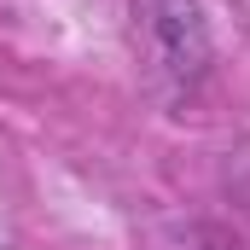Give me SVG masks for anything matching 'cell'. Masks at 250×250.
I'll use <instances>...</instances> for the list:
<instances>
[{
    "mask_svg": "<svg viewBox=\"0 0 250 250\" xmlns=\"http://www.w3.org/2000/svg\"><path fill=\"white\" fill-rule=\"evenodd\" d=\"M134 53L163 99H192L209 76V23L198 0H128Z\"/></svg>",
    "mask_w": 250,
    "mask_h": 250,
    "instance_id": "obj_1",
    "label": "cell"
}]
</instances>
